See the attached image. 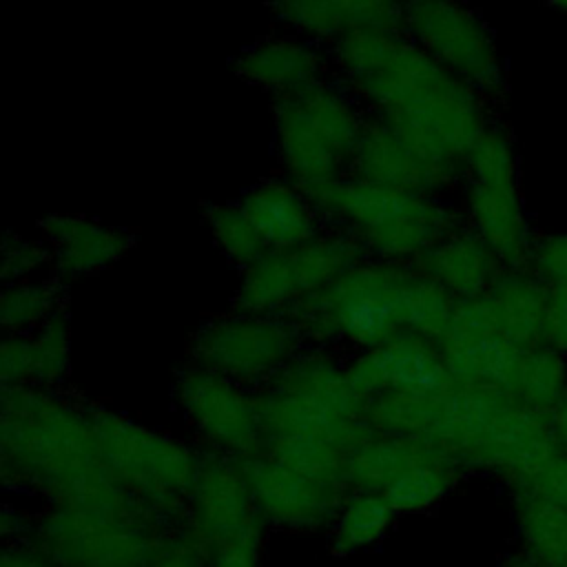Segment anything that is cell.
I'll list each match as a JSON object with an SVG mask.
<instances>
[{
  "label": "cell",
  "mask_w": 567,
  "mask_h": 567,
  "mask_svg": "<svg viewBox=\"0 0 567 567\" xmlns=\"http://www.w3.org/2000/svg\"><path fill=\"white\" fill-rule=\"evenodd\" d=\"M332 75L365 115L419 148L458 164L483 135L472 86L443 69L403 31L359 33L328 49Z\"/></svg>",
  "instance_id": "obj_1"
},
{
  "label": "cell",
  "mask_w": 567,
  "mask_h": 567,
  "mask_svg": "<svg viewBox=\"0 0 567 567\" xmlns=\"http://www.w3.org/2000/svg\"><path fill=\"white\" fill-rule=\"evenodd\" d=\"M257 401L261 454L308 476L346 485L352 452L374 430L368 401L348 381L346 361L337 352L306 346L257 390Z\"/></svg>",
  "instance_id": "obj_2"
},
{
  "label": "cell",
  "mask_w": 567,
  "mask_h": 567,
  "mask_svg": "<svg viewBox=\"0 0 567 567\" xmlns=\"http://www.w3.org/2000/svg\"><path fill=\"white\" fill-rule=\"evenodd\" d=\"M456 303L412 264L363 259L286 317L297 323L308 346L359 354L403 334L441 341Z\"/></svg>",
  "instance_id": "obj_3"
},
{
  "label": "cell",
  "mask_w": 567,
  "mask_h": 567,
  "mask_svg": "<svg viewBox=\"0 0 567 567\" xmlns=\"http://www.w3.org/2000/svg\"><path fill=\"white\" fill-rule=\"evenodd\" d=\"M2 465L58 505L135 498L104 465L86 403L51 388H2Z\"/></svg>",
  "instance_id": "obj_4"
},
{
  "label": "cell",
  "mask_w": 567,
  "mask_h": 567,
  "mask_svg": "<svg viewBox=\"0 0 567 567\" xmlns=\"http://www.w3.org/2000/svg\"><path fill=\"white\" fill-rule=\"evenodd\" d=\"M326 228L354 237L368 259L412 264L456 230V215L436 197L346 175L308 193Z\"/></svg>",
  "instance_id": "obj_5"
},
{
  "label": "cell",
  "mask_w": 567,
  "mask_h": 567,
  "mask_svg": "<svg viewBox=\"0 0 567 567\" xmlns=\"http://www.w3.org/2000/svg\"><path fill=\"white\" fill-rule=\"evenodd\" d=\"M365 111L334 78L272 100L275 153L281 175L306 195L350 173Z\"/></svg>",
  "instance_id": "obj_6"
},
{
  "label": "cell",
  "mask_w": 567,
  "mask_h": 567,
  "mask_svg": "<svg viewBox=\"0 0 567 567\" xmlns=\"http://www.w3.org/2000/svg\"><path fill=\"white\" fill-rule=\"evenodd\" d=\"M86 416L104 465L131 496L153 512L188 498L199 467L193 450L104 405L86 403Z\"/></svg>",
  "instance_id": "obj_7"
},
{
  "label": "cell",
  "mask_w": 567,
  "mask_h": 567,
  "mask_svg": "<svg viewBox=\"0 0 567 567\" xmlns=\"http://www.w3.org/2000/svg\"><path fill=\"white\" fill-rule=\"evenodd\" d=\"M306 339L286 315L230 310L204 319L188 339V363L261 390L303 348Z\"/></svg>",
  "instance_id": "obj_8"
},
{
  "label": "cell",
  "mask_w": 567,
  "mask_h": 567,
  "mask_svg": "<svg viewBox=\"0 0 567 567\" xmlns=\"http://www.w3.org/2000/svg\"><path fill=\"white\" fill-rule=\"evenodd\" d=\"M363 259L368 257L361 244L337 228H326L319 237L297 248L266 250L241 270L230 310L286 315Z\"/></svg>",
  "instance_id": "obj_9"
},
{
  "label": "cell",
  "mask_w": 567,
  "mask_h": 567,
  "mask_svg": "<svg viewBox=\"0 0 567 567\" xmlns=\"http://www.w3.org/2000/svg\"><path fill=\"white\" fill-rule=\"evenodd\" d=\"M173 392L186 421L213 452L237 461L261 454L264 427L255 390L186 361L175 372Z\"/></svg>",
  "instance_id": "obj_10"
},
{
  "label": "cell",
  "mask_w": 567,
  "mask_h": 567,
  "mask_svg": "<svg viewBox=\"0 0 567 567\" xmlns=\"http://www.w3.org/2000/svg\"><path fill=\"white\" fill-rule=\"evenodd\" d=\"M403 33L467 86H494L498 71L492 44L467 9L436 0L405 2Z\"/></svg>",
  "instance_id": "obj_11"
},
{
  "label": "cell",
  "mask_w": 567,
  "mask_h": 567,
  "mask_svg": "<svg viewBox=\"0 0 567 567\" xmlns=\"http://www.w3.org/2000/svg\"><path fill=\"white\" fill-rule=\"evenodd\" d=\"M346 374L365 399L443 396L456 388L436 339L403 334L374 350L350 354Z\"/></svg>",
  "instance_id": "obj_12"
},
{
  "label": "cell",
  "mask_w": 567,
  "mask_h": 567,
  "mask_svg": "<svg viewBox=\"0 0 567 567\" xmlns=\"http://www.w3.org/2000/svg\"><path fill=\"white\" fill-rule=\"evenodd\" d=\"M261 518L286 527H315L337 516L346 485L308 476L266 454L239 461Z\"/></svg>",
  "instance_id": "obj_13"
},
{
  "label": "cell",
  "mask_w": 567,
  "mask_h": 567,
  "mask_svg": "<svg viewBox=\"0 0 567 567\" xmlns=\"http://www.w3.org/2000/svg\"><path fill=\"white\" fill-rule=\"evenodd\" d=\"M456 166L419 148L388 124L368 115L348 175L396 190L439 197L454 179Z\"/></svg>",
  "instance_id": "obj_14"
},
{
  "label": "cell",
  "mask_w": 567,
  "mask_h": 567,
  "mask_svg": "<svg viewBox=\"0 0 567 567\" xmlns=\"http://www.w3.org/2000/svg\"><path fill=\"white\" fill-rule=\"evenodd\" d=\"M49 252V277L60 286L100 275L128 255L135 235L86 215H49L38 221Z\"/></svg>",
  "instance_id": "obj_15"
},
{
  "label": "cell",
  "mask_w": 567,
  "mask_h": 567,
  "mask_svg": "<svg viewBox=\"0 0 567 567\" xmlns=\"http://www.w3.org/2000/svg\"><path fill=\"white\" fill-rule=\"evenodd\" d=\"M186 501L197 536L210 547H219L261 518L239 461L217 452L199 456L197 476Z\"/></svg>",
  "instance_id": "obj_16"
},
{
  "label": "cell",
  "mask_w": 567,
  "mask_h": 567,
  "mask_svg": "<svg viewBox=\"0 0 567 567\" xmlns=\"http://www.w3.org/2000/svg\"><path fill=\"white\" fill-rule=\"evenodd\" d=\"M235 73L275 97L299 93L328 78L326 47L292 31H279L244 47L233 60Z\"/></svg>",
  "instance_id": "obj_17"
},
{
  "label": "cell",
  "mask_w": 567,
  "mask_h": 567,
  "mask_svg": "<svg viewBox=\"0 0 567 567\" xmlns=\"http://www.w3.org/2000/svg\"><path fill=\"white\" fill-rule=\"evenodd\" d=\"M286 31L330 47L359 33L403 31V4L381 0H284L268 4Z\"/></svg>",
  "instance_id": "obj_18"
},
{
  "label": "cell",
  "mask_w": 567,
  "mask_h": 567,
  "mask_svg": "<svg viewBox=\"0 0 567 567\" xmlns=\"http://www.w3.org/2000/svg\"><path fill=\"white\" fill-rule=\"evenodd\" d=\"M237 202L268 250L297 248L326 230L312 199L281 173L259 179Z\"/></svg>",
  "instance_id": "obj_19"
},
{
  "label": "cell",
  "mask_w": 567,
  "mask_h": 567,
  "mask_svg": "<svg viewBox=\"0 0 567 567\" xmlns=\"http://www.w3.org/2000/svg\"><path fill=\"white\" fill-rule=\"evenodd\" d=\"M71 330L64 310L33 332L4 334L0 346L2 388H51L69 374Z\"/></svg>",
  "instance_id": "obj_20"
},
{
  "label": "cell",
  "mask_w": 567,
  "mask_h": 567,
  "mask_svg": "<svg viewBox=\"0 0 567 567\" xmlns=\"http://www.w3.org/2000/svg\"><path fill=\"white\" fill-rule=\"evenodd\" d=\"M412 266L456 301H470L487 286L494 261L489 246L481 237L454 230L419 255Z\"/></svg>",
  "instance_id": "obj_21"
},
{
  "label": "cell",
  "mask_w": 567,
  "mask_h": 567,
  "mask_svg": "<svg viewBox=\"0 0 567 567\" xmlns=\"http://www.w3.org/2000/svg\"><path fill=\"white\" fill-rule=\"evenodd\" d=\"M452 472L447 452L439 445H427L412 463H408L379 492L396 514L419 512L434 505L450 487Z\"/></svg>",
  "instance_id": "obj_22"
},
{
  "label": "cell",
  "mask_w": 567,
  "mask_h": 567,
  "mask_svg": "<svg viewBox=\"0 0 567 567\" xmlns=\"http://www.w3.org/2000/svg\"><path fill=\"white\" fill-rule=\"evenodd\" d=\"M62 286L51 279H24L2 284L0 326L4 334L33 332L62 312Z\"/></svg>",
  "instance_id": "obj_23"
},
{
  "label": "cell",
  "mask_w": 567,
  "mask_h": 567,
  "mask_svg": "<svg viewBox=\"0 0 567 567\" xmlns=\"http://www.w3.org/2000/svg\"><path fill=\"white\" fill-rule=\"evenodd\" d=\"M199 213L213 235V241L221 255L239 268V272L268 250L239 202H204Z\"/></svg>",
  "instance_id": "obj_24"
},
{
  "label": "cell",
  "mask_w": 567,
  "mask_h": 567,
  "mask_svg": "<svg viewBox=\"0 0 567 567\" xmlns=\"http://www.w3.org/2000/svg\"><path fill=\"white\" fill-rule=\"evenodd\" d=\"M394 516V507L381 494L352 489L334 516V547L354 551L377 543L390 529Z\"/></svg>",
  "instance_id": "obj_25"
},
{
  "label": "cell",
  "mask_w": 567,
  "mask_h": 567,
  "mask_svg": "<svg viewBox=\"0 0 567 567\" xmlns=\"http://www.w3.org/2000/svg\"><path fill=\"white\" fill-rule=\"evenodd\" d=\"M42 268L49 270V252L42 239H31L9 230L2 239L0 279L2 284H16L33 279Z\"/></svg>",
  "instance_id": "obj_26"
},
{
  "label": "cell",
  "mask_w": 567,
  "mask_h": 567,
  "mask_svg": "<svg viewBox=\"0 0 567 567\" xmlns=\"http://www.w3.org/2000/svg\"><path fill=\"white\" fill-rule=\"evenodd\" d=\"M261 520L250 523L246 529L221 543L210 567H257L261 547Z\"/></svg>",
  "instance_id": "obj_27"
},
{
  "label": "cell",
  "mask_w": 567,
  "mask_h": 567,
  "mask_svg": "<svg viewBox=\"0 0 567 567\" xmlns=\"http://www.w3.org/2000/svg\"><path fill=\"white\" fill-rule=\"evenodd\" d=\"M186 547H182V551H175V554H171V556H166L162 563H157L155 567H199V560L193 556V554H188V551H184Z\"/></svg>",
  "instance_id": "obj_28"
}]
</instances>
